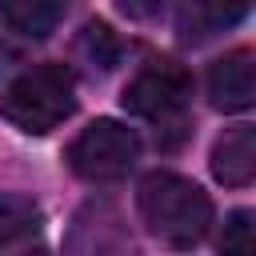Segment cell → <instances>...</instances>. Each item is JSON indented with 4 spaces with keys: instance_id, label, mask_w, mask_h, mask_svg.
Wrapping results in <instances>:
<instances>
[{
    "instance_id": "obj_1",
    "label": "cell",
    "mask_w": 256,
    "mask_h": 256,
    "mask_svg": "<svg viewBox=\"0 0 256 256\" xmlns=\"http://www.w3.org/2000/svg\"><path fill=\"white\" fill-rule=\"evenodd\" d=\"M136 208L148 224V232L168 248H192L212 228V200L208 192L168 168L144 172L136 184Z\"/></svg>"
},
{
    "instance_id": "obj_2",
    "label": "cell",
    "mask_w": 256,
    "mask_h": 256,
    "mask_svg": "<svg viewBox=\"0 0 256 256\" xmlns=\"http://www.w3.org/2000/svg\"><path fill=\"white\" fill-rule=\"evenodd\" d=\"M76 112V80L64 64H36L0 92V116L20 132L44 136Z\"/></svg>"
},
{
    "instance_id": "obj_3",
    "label": "cell",
    "mask_w": 256,
    "mask_h": 256,
    "mask_svg": "<svg viewBox=\"0 0 256 256\" xmlns=\"http://www.w3.org/2000/svg\"><path fill=\"white\" fill-rule=\"evenodd\" d=\"M140 160V136L120 124V120H92L72 144H68V164L80 180L92 184H112L124 180L132 172V164Z\"/></svg>"
},
{
    "instance_id": "obj_4",
    "label": "cell",
    "mask_w": 256,
    "mask_h": 256,
    "mask_svg": "<svg viewBox=\"0 0 256 256\" xmlns=\"http://www.w3.org/2000/svg\"><path fill=\"white\" fill-rule=\"evenodd\" d=\"M192 96V76L180 68V64H152L144 72H136L120 96L124 112L132 116H144V120H172L176 112H184Z\"/></svg>"
},
{
    "instance_id": "obj_5",
    "label": "cell",
    "mask_w": 256,
    "mask_h": 256,
    "mask_svg": "<svg viewBox=\"0 0 256 256\" xmlns=\"http://www.w3.org/2000/svg\"><path fill=\"white\" fill-rule=\"evenodd\" d=\"M208 100L216 112H244L256 104V56L252 48H232L208 64Z\"/></svg>"
},
{
    "instance_id": "obj_6",
    "label": "cell",
    "mask_w": 256,
    "mask_h": 256,
    "mask_svg": "<svg viewBox=\"0 0 256 256\" xmlns=\"http://www.w3.org/2000/svg\"><path fill=\"white\" fill-rule=\"evenodd\" d=\"M212 176L224 188H248L256 180V128L236 124L212 144Z\"/></svg>"
},
{
    "instance_id": "obj_7",
    "label": "cell",
    "mask_w": 256,
    "mask_h": 256,
    "mask_svg": "<svg viewBox=\"0 0 256 256\" xmlns=\"http://www.w3.org/2000/svg\"><path fill=\"white\" fill-rule=\"evenodd\" d=\"M244 16H248L244 4H236V8H224V4H184L176 12V32H180L184 44H204V40H212L216 32H224L228 24H236Z\"/></svg>"
},
{
    "instance_id": "obj_8",
    "label": "cell",
    "mask_w": 256,
    "mask_h": 256,
    "mask_svg": "<svg viewBox=\"0 0 256 256\" xmlns=\"http://www.w3.org/2000/svg\"><path fill=\"white\" fill-rule=\"evenodd\" d=\"M0 20L20 36L44 40L64 20V4H52V0H8V4H0Z\"/></svg>"
},
{
    "instance_id": "obj_9",
    "label": "cell",
    "mask_w": 256,
    "mask_h": 256,
    "mask_svg": "<svg viewBox=\"0 0 256 256\" xmlns=\"http://www.w3.org/2000/svg\"><path fill=\"white\" fill-rule=\"evenodd\" d=\"M40 228V204L20 192H0V248Z\"/></svg>"
},
{
    "instance_id": "obj_10",
    "label": "cell",
    "mask_w": 256,
    "mask_h": 256,
    "mask_svg": "<svg viewBox=\"0 0 256 256\" xmlns=\"http://www.w3.org/2000/svg\"><path fill=\"white\" fill-rule=\"evenodd\" d=\"M76 48L100 68V72H108V68H116V60H120V36L104 24V20H88L84 28H80V40H76Z\"/></svg>"
},
{
    "instance_id": "obj_11",
    "label": "cell",
    "mask_w": 256,
    "mask_h": 256,
    "mask_svg": "<svg viewBox=\"0 0 256 256\" xmlns=\"http://www.w3.org/2000/svg\"><path fill=\"white\" fill-rule=\"evenodd\" d=\"M220 256H256V216L248 208L228 212L220 232Z\"/></svg>"
},
{
    "instance_id": "obj_12",
    "label": "cell",
    "mask_w": 256,
    "mask_h": 256,
    "mask_svg": "<svg viewBox=\"0 0 256 256\" xmlns=\"http://www.w3.org/2000/svg\"><path fill=\"white\" fill-rule=\"evenodd\" d=\"M32 256H44V252H32Z\"/></svg>"
}]
</instances>
